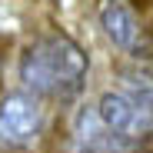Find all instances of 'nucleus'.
<instances>
[{
    "instance_id": "obj_4",
    "label": "nucleus",
    "mask_w": 153,
    "mask_h": 153,
    "mask_svg": "<svg viewBox=\"0 0 153 153\" xmlns=\"http://www.w3.org/2000/svg\"><path fill=\"white\" fill-rule=\"evenodd\" d=\"M100 27L103 33L126 53L140 57L143 53V33H140V20L137 13L123 4V0H100Z\"/></svg>"
},
{
    "instance_id": "obj_3",
    "label": "nucleus",
    "mask_w": 153,
    "mask_h": 153,
    "mask_svg": "<svg viewBox=\"0 0 153 153\" xmlns=\"http://www.w3.org/2000/svg\"><path fill=\"white\" fill-rule=\"evenodd\" d=\"M97 113H100V120L107 123V130L117 133V137L126 140V143H133V140L153 133V117L143 113L123 90L103 93V97H100V103H97Z\"/></svg>"
},
{
    "instance_id": "obj_1",
    "label": "nucleus",
    "mask_w": 153,
    "mask_h": 153,
    "mask_svg": "<svg viewBox=\"0 0 153 153\" xmlns=\"http://www.w3.org/2000/svg\"><path fill=\"white\" fill-rule=\"evenodd\" d=\"M87 53L67 33H50L23 47L17 73L27 93L50 100H73L87 83Z\"/></svg>"
},
{
    "instance_id": "obj_2",
    "label": "nucleus",
    "mask_w": 153,
    "mask_h": 153,
    "mask_svg": "<svg viewBox=\"0 0 153 153\" xmlns=\"http://www.w3.org/2000/svg\"><path fill=\"white\" fill-rule=\"evenodd\" d=\"M43 130V107L40 97L27 90H13L7 97H0V143H7L13 150L30 146Z\"/></svg>"
},
{
    "instance_id": "obj_6",
    "label": "nucleus",
    "mask_w": 153,
    "mask_h": 153,
    "mask_svg": "<svg viewBox=\"0 0 153 153\" xmlns=\"http://www.w3.org/2000/svg\"><path fill=\"white\" fill-rule=\"evenodd\" d=\"M123 93L133 100V103L153 117V73H123Z\"/></svg>"
},
{
    "instance_id": "obj_5",
    "label": "nucleus",
    "mask_w": 153,
    "mask_h": 153,
    "mask_svg": "<svg viewBox=\"0 0 153 153\" xmlns=\"http://www.w3.org/2000/svg\"><path fill=\"white\" fill-rule=\"evenodd\" d=\"M73 153H123L126 140L107 130V123L100 120L97 107H80L73 117Z\"/></svg>"
}]
</instances>
